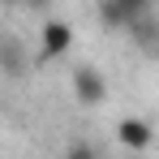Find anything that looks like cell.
Wrapping results in <instances>:
<instances>
[{
  "label": "cell",
  "instance_id": "obj_1",
  "mask_svg": "<svg viewBox=\"0 0 159 159\" xmlns=\"http://www.w3.org/2000/svg\"><path fill=\"white\" fill-rule=\"evenodd\" d=\"M73 95H78V103H86V107L103 103L107 99V78L95 65H78V69H73Z\"/></svg>",
  "mask_w": 159,
  "mask_h": 159
},
{
  "label": "cell",
  "instance_id": "obj_2",
  "mask_svg": "<svg viewBox=\"0 0 159 159\" xmlns=\"http://www.w3.org/2000/svg\"><path fill=\"white\" fill-rule=\"evenodd\" d=\"M73 48V26L69 22H43V43H39V60H56Z\"/></svg>",
  "mask_w": 159,
  "mask_h": 159
},
{
  "label": "cell",
  "instance_id": "obj_5",
  "mask_svg": "<svg viewBox=\"0 0 159 159\" xmlns=\"http://www.w3.org/2000/svg\"><path fill=\"white\" fill-rule=\"evenodd\" d=\"M129 34H133V43H142V48H155V39H159L151 17H138V22L129 26Z\"/></svg>",
  "mask_w": 159,
  "mask_h": 159
},
{
  "label": "cell",
  "instance_id": "obj_4",
  "mask_svg": "<svg viewBox=\"0 0 159 159\" xmlns=\"http://www.w3.org/2000/svg\"><path fill=\"white\" fill-rule=\"evenodd\" d=\"M99 26L103 30H129V17L116 0H99Z\"/></svg>",
  "mask_w": 159,
  "mask_h": 159
},
{
  "label": "cell",
  "instance_id": "obj_6",
  "mask_svg": "<svg viewBox=\"0 0 159 159\" xmlns=\"http://www.w3.org/2000/svg\"><path fill=\"white\" fill-rule=\"evenodd\" d=\"M120 9H125V17H129V26L138 17H151V0H116Z\"/></svg>",
  "mask_w": 159,
  "mask_h": 159
},
{
  "label": "cell",
  "instance_id": "obj_3",
  "mask_svg": "<svg viewBox=\"0 0 159 159\" xmlns=\"http://www.w3.org/2000/svg\"><path fill=\"white\" fill-rule=\"evenodd\" d=\"M116 138H120V146H129V151H146V146L155 142V129H151L142 116H125V120L116 125Z\"/></svg>",
  "mask_w": 159,
  "mask_h": 159
},
{
  "label": "cell",
  "instance_id": "obj_7",
  "mask_svg": "<svg viewBox=\"0 0 159 159\" xmlns=\"http://www.w3.org/2000/svg\"><path fill=\"white\" fill-rule=\"evenodd\" d=\"M65 159H99V155H95L86 142H78V146H69V151H65Z\"/></svg>",
  "mask_w": 159,
  "mask_h": 159
},
{
  "label": "cell",
  "instance_id": "obj_8",
  "mask_svg": "<svg viewBox=\"0 0 159 159\" xmlns=\"http://www.w3.org/2000/svg\"><path fill=\"white\" fill-rule=\"evenodd\" d=\"M30 4H43V0H30Z\"/></svg>",
  "mask_w": 159,
  "mask_h": 159
}]
</instances>
